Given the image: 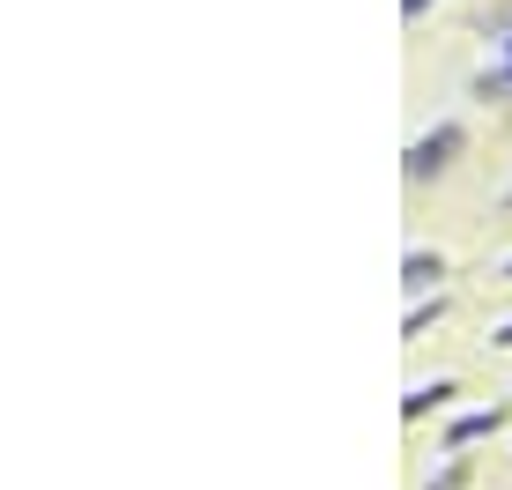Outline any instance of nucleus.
<instances>
[{
  "label": "nucleus",
  "instance_id": "f257e3e1",
  "mask_svg": "<svg viewBox=\"0 0 512 490\" xmlns=\"http://www.w3.org/2000/svg\"><path fill=\"white\" fill-rule=\"evenodd\" d=\"M453 142H461L453 127L438 134V142H423V149H416V179H423V171H438V164H446V149H453Z\"/></svg>",
  "mask_w": 512,
  "mask_h": 490
},
{
  "label": "nucleus",
  "instance_id": "f03ea898",
  "mask_svg": "<svg viewBox=\"0 0 512 490\" xmlns=\"http://www.w3.org/2000/svg\"><path fill=\"white\" fill-rule=\"evenodd\" d=\"M490 424H498V409H483V416H461V424H453V439H483Z\"/></svg>",
  "mask_w": 512,
  "mask_h": 490
}]
</instances>
